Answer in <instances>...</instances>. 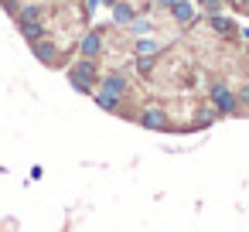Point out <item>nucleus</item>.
Here are the masks:
<instances>
[{
  "label": "nucleus",
  "instance_id": "nucleus-1",
  "mask_svg": "<svg viewBox=\"0 0 249 232\" xmlns=\"http://www.w3.org/2000/svg\"><path fill=\"white\" fill-rule=\"evenodd\" d=\"M69 82H72L79 92H92V86H96V62H92V58H79V62L69 69Z\"/></svg>",
  "mask_w": 249,
  "mask_h": 232
},
{
  "label": "nucleus",
  "instance_id": "nucleus-2",
  "mask_svg": "<svg viewBox=\"0 0 249 232\" xmlns=\"http://www.w3.org/2000/svg\"><path fill=\"white\" fill-rule=\"evenodd\" d=\"M212 103H215V113H218V116H232V113H239L235 92H232L225 82H215V86H212Z\"/></svg>",
  "mask_w": 249,
  "mask_h": 232
},
{
  "label": "nucleus",
  "instance_id": "nucleus-3",
  "mask_svg": "<svg viewBox=\"0 0 249 232\" xmlns=\"http://www.w3.org/2000/svg\"><path fill=\"white\" fill-rule=\"evenodd\" d=\"M31 52H35V58H38L41 65H48V69H58V65H62V52H58V45H52L48 38L35 41Z\"/></svg>",
  "mask_w": 249,
  "mask_h": 232
},
{
  "label": "nucleus",
  "instance_id": "nucleus-4",
  "mask_svg": "<svg viewBox=\"0 0 249 232\" xmlns=\"http://www.w3.org/2000/svg\"><path fill=\"white\" fill-rule=\"evenodd\" d=\"M140 126H147V130H171V116L160 106H147L140 113Z\"/></svg>",
  "mask_w": 249,
  "mask_h": 232
},
{
  "label": "nucleus",
  "instance_id": "nucleus-5",
  "mask_svg": "<svg viewBox=\"0 0 249 232\" xmlns=\"http://www.w3.org/2000/svg\"><path fill=\"white\" fill-rule=\"evenodd\" d=\"M79 55L96 62V58L103 55V31H86L82 41H79Z\"/></svg>",
  "mask_w": 249,
  "mask_h": 232
},
{
  "label": "nucleus",
  "instance_id": "nucleus-6",
  "mask_svg": "<svg viewBox=\"0 0 249 232\" xmlns=\"http://www.w3.org/2000/svg\"><path fill=\"white\" fill-rule=\"evenodd\" d=\"M96 92L113 96V99H123V96H126V79H123L120 72H109V75H103V82H99V89H96Z\"/></svg>",
  "mask_w": 249,
  "mask_h": 232
},
{
  "label": "nucleus",
  "instance_id": "nucleus-7",
  "mask_svg": "<svg viewBox=\"0 0 249 232\" xmlns=\"http://www.w3.org/2000/svg\"><path fill=\"white\" fill-rule=\"evenodd\" d=\"M171 18H174L178 24H195L198 11H195V4H191V0H178V4L171 7Z\"/></svg>",
  "mask_w": 249,
  "mask_h": 232
},
{
  "label": "nucleus",
  "instance_id": "nucleus-8",
  "mask_svg": "<svg viewBox=\"0 0 249 232\" xmlns=\"http://www.w3.org/2000/svg\"><path fill=\"white\" fill-rule=\"evenodd\" d=\"M208 24H212V28H215V35H222V38H232V35L239 31L232 21H225V18H218V14H212V18H208Z\"/></svg>",
  "mask_w": 249,
  "mask_h": 232
},
{
  "label": "nucleus",
  "instance_id": "nucleus-9",
  "mask_svg": "<svg viewBox=\"0 0 249 232\" xmlns=\"http://www.w3.org/2000/svg\"><path fill=\"white\" fill-rule=\"evenodd\" d=\"M113 21L116 24H130V21H137V11L126 7V4H113Z\"/></svg>",
  "mask_w": 249,
  "mask_h": 232
},
{
  "label": "nucleus",
  "instance_id": "nucleus-10",
  "mask_svg": "<svg viewBox=\"0 0 249 232\" xmlns=\"http://www.w3.org/2000/svg\"><path fill=\"white\" fill-rule=\"evenodd\" d=\"M157 52H160V45H157L154 38H140V41H137V58H154Z\"/></svg>",
  "mask_w": 249,
  "mask_h": 232
},
{
  "label": "nucleus",
  "instance_id": "nucleus-11",
  "mask_svg": "<svg viewBox=\"0 0 249 232\" xmlns=\"http://www.w3.org/2000/svg\"><path fill=\"white\" fill-rule=\"evenodd\" d=\"M96 103H99L103 109H109V113H116V109H120V99H113V96H103V92H96Z\"/></svg>",
  "mask_w": 249,
  "mask_h": 232
},
{
  "label": "nucleus",
  "instance_id": "nucleus-12",
  "mask_svg": "<svg viewBox=\"0 0 249 232\" xmlns=\"http://www.w3.org/2000/svg\"><path fill=\"white\" fill-rule=\"evenodd\" d=\"M130 28H133V35H137V38H147V35L154 31V28H150L147 21H130Z\"/></svg>",
  "mask_w": 249,
  "mask_h": 232
},
{
  "label": "nucleus",
  "instance_id": "nucleus-13",
  "mask_svg": "<svg viewBox=\"0 0 249 232\" xmlns=\"http://www.w3.org/2000/svg\"><path fill=\"white\" fill-rule=\"evenodd\" d=\"M198 4H201V7H205L208 14H218V11L225 7V0H198Z\"/></svg>",
  "mask_w": 249,
  "mask_h": 232
},
{
  "label": "nucleus",
  "instance_id": "nucleus-14",
  "mask_svg": "<svg viewBox=\"0 0 249 232\" xmlns=\"http://www.w3.org/2000/svg\"><path fill=\"white\" fill-rule=\"evenodd\" d=\"M235 103H242V106H249V86H242V89H239V96H235Z\"/></svg>",
  "mask_w": 249,
  "mask_h": 232
},
{
  "label": "nucleus",
  "instance_id": "nucleus-15",
  "mask_svg": "<svg viewBox=\"0 0 249 232\" xmlns=\"http://www.w3.org/2000/svg\"><path fill=\"white\" fill-rule=\"evenodd\" d=\"M239 14H249V0H235V4H232Z\"/></svg>",
  "mask_w": 249,
  "mask_h": 232
},
{
  "label": "nucleus",
  "instance_id": "nucleus-16",
  "mask_svg": "<svg viewBox=\"0 0 249 232\" xmlns=\"http://www.w3.org/2000/svg\"><path fill=\"white\" fill-rule=\"evenodd\" d=\"M157 4H160V7H167V11H171V7H174V4H178V0H157Z\"/></svg>",
  "mask_w": 249,
  "mask_h": 232
}]
</instances>
